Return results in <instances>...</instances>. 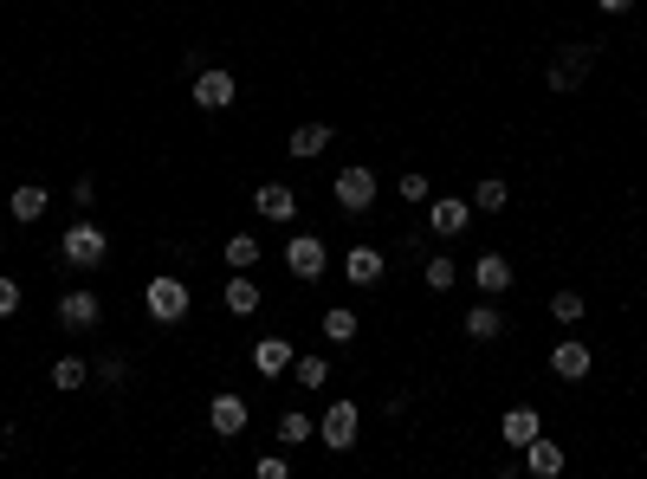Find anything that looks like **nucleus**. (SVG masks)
<instances>
[{"mask_svg":"<svg viewBox=\"0 0 647 479\" xmlns=\"http://www.w3.org/2000/svg\"><path fill=\"white\" fill-rule=\"evenodd\" d=\"M104 253H110V234H104V227H91V221L65 227V240H59V259H65L72 272H98V266H104Z\"/></svg>","mask_w":647,"mask_h":479,"instance_id":"nucleus-1","label":"nucleus"},{"mask_svg":"<svg viewBox=\"0 0 647 479\" xmlns=\"http://www.w3.org/2000/svg\"><path fill=\"white\" fill-rule=\"evenodd\" d=\"M143 305H149V318H156V324H182L195 298H188V279H169V272H162V279L143 285Z\"/></svg>","mask_w":647,"mask_h":479,"instance_id":"nucleus-2","label":"nucleus"},{"mask_svg":"<svg viewBox=\"0 0 647 479\" xmlns=\"http://www.w3.org/2000/svg\"><path fill=\"white\" fill-rule=\"evenodd\" d=\"M330 195H337V208L343 214H363V208H376V169H363V162H350V169L330 182Z\"/></svg>","mask_w":647,"mask_h":479,"instance_id":"nucleus-3","label":"nucleus"},{"mask_svg":"<svg viewBox=\"0 0 647 479\" xmlns=\"http://www.w3.org/2000/svg\"><path fill=\"white\" fill-rule=\"evenodd\" d=\"M233 98H240V78H233L227 65H201L195 72V104L201 111H227Z\"/></svg>","mask_w":647,"mask_h":479,"instance_id":"nucleus-4","label":"nucleus"},{"mask_svg":"<svg viewBox=\"0 0 647 479\" xmlns=\"http://www.w3.org/2000/svg\"><path fill=\"white\" fill-rule=\"evenodd\" d=\"M285 266H292V279H324L330 246L318 234H292V240H285Z\"/></svg>","mask_w":647,"mask_h":479,"instance_id":"nucleus-5","label":"nucleus"},{"mask_svg":"<svg viewBox=\"0 0 647 479\" xmlns=\"http://www.w3.org/2000/svg\"><path fill=\"white\" fill-rule=\"evenodd\" d=\"M356 421H363V415H356V402H330L324 421H318V441L330 447V454H350V447H356Z\"/></svg>","mask_w":647,"mask_h":479,"instance_id":"nucleus-6","label":"nucleus"},{"mask_svg":"<svg viewBox=\"0 0 647 479\" xmlns=\"http://www.w3.org/2000/svg\"><path fill=\"white\" fill-rule=\"evenodd\" d=\"M466 227H473V201H460V195H440V201H428V234L453 240V234H466Z\"/></svg>","mask_w":647,"mask_h":479,"instance_id":"nucleus-7","label":"nucleus"},{"mask_svg":"<svg viewBox=\"0 0 647 479\" xmlns=\"http://www.w3.org/2000/svg\"><path fill=\"white\" fill-rule=\"evenodd\" d=\"M246 415H253V408H246V395H233V389H220L214 402H208V428L220 434V441L246 434Z\"/></svg>","mask_w":647,"mask_h":479,"instance_id":"nucleus-8","label":"nucleus"},{"mask_svg":"<svg viewBox=\"0 0 647 479\" xmlns=\"http://www.w3.org/2000/svg\"><path fill=\"white\" fill-rule=\"evenodd\" d=\"M589 65H596V52H589V46H563L557 59H550V91H576L589 78Z\"/></svg>","mask_w":647,"mask_h":479,"instance_id":"nucleus-9","label":"nucleus"},{"mask_svg":"<svg viewBox=\"0 0 647 479\" xmlns=\"http://www.w3.org/2000/svg\"><path fill=\"white\" fill-rule=\"evenodd\" d=\"M98 318H104V298L91 292V285H78V292L59 298V324H72V331H91Z\"/></svg>","mask_w":647,"mask_h":479,"instance_id":"nucleus-10","label":"nucleus"},{"mask_svg":"<svg viewBox=\"0 0 647 479\" xmlns=\"http://www.w3.org/2000/svg\"><path fill=\"white\" fill-rule=\"evenodd\" d=\"M550 369H557L563 382H583L589 369H596V357H589V344H583V337H563V344L550 350Z\"/></svg>","mask_w":647,"mask_h":479,"instance_id":"nucleus-11","label":"nucleus"},{"mask_svg":"<svg viewBox=\"0 0 647 479\" xmlns=\"http://www.w3.org/2000/svg\"><path fill=\"white\" fill-rule=\"evenodd\" d=\"M253 208L266 214V221H298V195L285 182H259L253 188Z\"/></svg>","mask_w":647,"mask_h":479,"instance_id":"nucleus-12","label":"nucleus"},{"mask_svg":"<svg viewBox=\"0 0 647 479\" xmlns=\"http://www.w3.org/2000/svg\"><path fill=\"white\" fill-rule=\"evenodd\" d=\"M292 357H298V350L285 344V337H259V344H253V369H259V376H272V382L292 369Z\"/></svg>","mask_w":647,"mask_h":479,"instance_id":"nucleus-13","label":"nucleus"},{"mask_svg":"<svg viewBox=\"0 0 647 479\" xmlns=\"http://www.w3.org/2000/svg\"><path fill=\"white\" fill-rule=\"evenodd\" d=\"M473 279H479V292H486V298H499V292H512V259H505V253H479V266H473Z\"/></svg>","mask_w":647,"mask_h":479,"instance_id":"nucleus-14","label":"nucleus"},{"mask_svg":"<svg viewBox=\"0 0 647 479\" xmlns=\"http://www.w3.org/2000/svg\"><path fill=\"white\" fill-rule=\"evenodd\" d=\"M499 434H505V447H518V454H525V447H531V441H538V434H544L538 408H512V415L499 421Z\"/></svg>","mask_w":647,"mask_h":479,"instance_id":"nucleus-15","label":"nucleus"},{"mask_svg":"<svg viewBox=\"0 0 647 479\" xmlns=\"http://www.w3.org/2000/svg\"><path fill=\"white\" fill-rule=\"evenodd\" d=\"M563 467H570V460H563V447L550 441V434H538V441L525 447V473H538V479H557Z\"/></svg>","mask_w":647,"mask_h":479,"instance_id":"nucleus-16","label":"nucleus"},{"mask_svg":"<svg viewBox=\"0 0 647 479\" xmlns=\"http://www.w3.org/2000/svg\"><path fill=\"white\" fill-rule=\"evenodd\" d=\"M330 143H337V130H330V123H298V130L285 136V149H292V156H324Z\"/></svg>","mask_w":647,"mask_h":479,"instance_id":"nucleus-17","label":"nucleus"},{"mask_svg":"<svg viewBox=\"0 0 647 479\" xmlns=\"http://www.w3.org/2000/svg\"><path fill=\"white\" fill-rule=\"evenodd\" d=\"M343 279L350 285H376L382 279V253L376 246H350V253H343Z\"/></svg>","mask_w":647,"mask_h":479,"instance_id":"nucleus-18","label":"nucleus"},{"mask_svg":"<svg viewBox=\"0 0 647 479\" xmlns=\"http://www.w3.org/2000/svg\"><path fill=\"white\" fill-rule=\"evenodd\" d=\"M466 337H473V344H492V337H505V318H499V305H473L466 311Z\"/></svg>","mask_w":647,"mask_h":479,"instance_id":"nucleus-19","label":"nucleus"},{"mask_svg":"<svg viewBox=\"0 0 647 479\" xmlns=\"http://www.w3.org/2000/svg\"><path fill=\"white\" fill-rule=\"evenodd\" d=\"M305 441H318V421H311L305 408H285L279 415V447H305Z\"/></svg>","mask_w":647,"mask_h":479,"instance_id":"nucleus-20","label":"nucleus"},{"mask_svg":"<svg viewBox=\"0 0 647 479\" xmlns=\"http://www.w3.org/2000/svg\"><path fill=\"white\" fill-rule=\"evenodd\" d=\"M46 182H20L13 188V221H39V214H46Z\"/></svg>","mask_w":647,"mask_h":479,"instance_id":"nucleus-21","label":"nucleus"},{"mask_svg":"<svg viewBox=\"0 0 647 479\" xmlns=\"http://www.w3.org/2000/svg\"><path fill=\"white\" fill-rule=\"evenodd\" d=\"M466 201H473V214H499L505 201H512V188H505L499 175H479V188H473V195H466Z\"/></svg>","mask_w":647,"mask_h":479,"instance_id":"nucleus-22","label":"nucleus"},{"mask_svg":"<svg viewBox=\"0 0 647 479\" xmlns=\"http://www.w3.org/2000/svg\"><path fill=\"white\" fill-rule=\"evenodd\" d=\"M220 298H227L233 318H253V311H259V285L253 279H227V285H220Z\"/></svg>","mask_w":647,"mask_h":479,"instance_id":"nucleus-23","label":"nucleus"},{"mask_svg":"<svg viewBox=\"0 0 647 479\" xmlns=\"http://www.w3.org/2000/svg\"><path fill=\"white\" fill-rule=\"evenodd\" d=\"M220 259H227L233 272H253V266H259V240H253V234H227V246H220Z\"/></svg>","mask_w":647,"mask_h":479,"instance_id":"nucleus-24","label":"nucleus"},{"mask_svg":"<svg viewBox=\"0 0 647 479\" xmlns=\"http://www.w3.org/2000/svg\"><path fill=\"white\" fill-rule=\"evenodd\" d=\"M85 382H91V363L85 357H59V363H52V389L72 395V389H85Z\"/></svg>","mask_w":647,"mask_h":479,"instance_id":"nucleus-25","label":"nucleus"},{"mask_svg":"<svg viewBox=\"0 0 647 479\" xmlns=\"http://www.w3.org/2000/svg\"><path fill=\"white\" fill-rule=\"evenodd\" d=\"M292 376H298V389H324V382H330V363L324 357H292Z\"/></svg>","mask_w":647,"mask_h":479,"instance_id":"nucleus-26","label":"nucleus"},{"mask_svg":"<svg viewBox=\"0 0 647 479\" xmlns=\"http://www.w3.org/2000/svg\"><path fill=\"white\" fill-rule=\"evenodd\" d=\"M324 337H330V344H356V311H324Z\"/></svg>","mask_w":647,"mask_h":479,"instance_id":"nucleus-27","label":"nucleus"},{"mask_svg":"<svg viewBox=\"0 0 647 479\" xmlns=\"http://www.w3.org/2000/svg\"><path fill=\"white\" fill-rule=\"evenodd\" d=\"M421 279H428V292H453V285H460V266H453V259H428Z\"/></svg>","mask_w":647,"mask_h":479,"instance_id":"nucleus-28","label":"nucleus"},{"mask_svg":"<svg viewBox=\"0 0 647 479\" xmlns=\"http://www.w3.org/2000/svg\"><path fill=\"white\" fill-rule=\"evenodd\" d=\"M550 318L557 324H583V292H557L550 298Z\"/></svg>","mask_w":647,"mask_h":479,"instance_id":"nucleus-29","label":"nucleus"},{"mask_svg":"<svg viewBox=\"0 0 647 479\" xmlns=\"http://www.w3.org/2000/svg\"><path fill=\"white\" fill-rule=\"evenodd\" d=\"M253 473H259V479H292V460H285V454H266Z\"/></svg>","mask_w":647,"mask_h":479,"instance_id":"nucleus-30","label":"nucleus"},{"mask_svg":"<svg viewBox=\"0 0 647 479\" xmlns=\"http://www.w3.org/2000/svg\"><path fill=\"white\" fill-rule=\"evenodd\" d=\"M20 279H0V318H13V311H20Z\"/></svg>","mask_w":647,"mask_h":479,"instance_id":"nucleus-31","label":"nucleus"},{"mask_svg":"<svg viewBox=\"0 0 647 479\" xmlns=\"http://www.w3.org/2000/svg\"><path fill=\"white\" fill-rule=\"evenodd\" d=\"M395 188H402V201H428V175H402Z\"/></svg>","mask_w":647,"mask_h":479,"instance_id":"nucleus-32","label":"nucleus"},{"mask_svg":"<svg viewBox=\"0 0 647 479\" xmlns=\"http://www.w3.org/2000/svg\"><path fill=\"white\" fill-rule=\"evenodd\" d=\"M72 201H78V208H91V201H98V182H91V175H85V182H72Z\"/></svg>","mask_w":647,"mask_h":479,"instance_id":"nucleus-33","label":"nucleus"},{"mask_svg":"<svg viewBox=\"0 0 647 479\" xmlns=\"http://www.w3.org/2000/svg\"><path fill=\"white\" fill-rule=\"evenodd\" d=\"M596 7H602V13H628V7H635V0H596Z\"/></svg>","mask_w":647,"mask_h":479,"instance_id":"nucleus-34","label":"nucleus"}]
</instances>
